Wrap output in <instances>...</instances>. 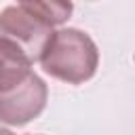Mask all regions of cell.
<instances>
[{"label":"cell","mask_w":135,"mask_h":135,"mask_svg":"<svg viewBox=\"0 0 135 135\" xmlns=\"http://www.w3.org/2000/svg\"><path fill=\"white\" fill-rule=\"evenodd\" d=\"M72 4L68 2H19L0 13V36L17 44L32 63L53 34V27L68 21Z\"/></svg>","instance_id":"obj_1"},{"label":"cell","mask_w":135,"mask_h":135,"mask_svg":"<svg viewBox=\"0 0 135 135\" xmlns=\"http://www.w3.org/2000/svg\"><path fill=\"white\" fill-rule=\"evenodd\" d=\"M38 61L53 78L68 84H80L95 76L99 51L89 34L76 27H65L49 36Z\"/></svg>","instance_id":"obj_2"},{"label":"cell","mask_w":135,"mask_h":135,"mask_svg":"<svg viewBox=\"0 0 135 135\" xmlns=\"http://www.w3.org/2000/svg\"><path fill=\"white\" fill-rule=\"evenodd\" d=\"M32 65V59L17 44L0 36V97L21 89L36 74Z\"/></svg>","instance_id":"obj_3"},{"label":"cell","mask_w":135,"mask_h":135,"mask_svg":"<svg viewBox=\"0 0 135 135\" xmlns=\"http://www.w3.org/2000/svg\"><path fill=\"white\" fill-rule=\"evenodd\" d=\"M0 135H15V133H11L8 129H2V127H0Z\"/></svg>","instance_id":"obj_4"}]
</instances>
